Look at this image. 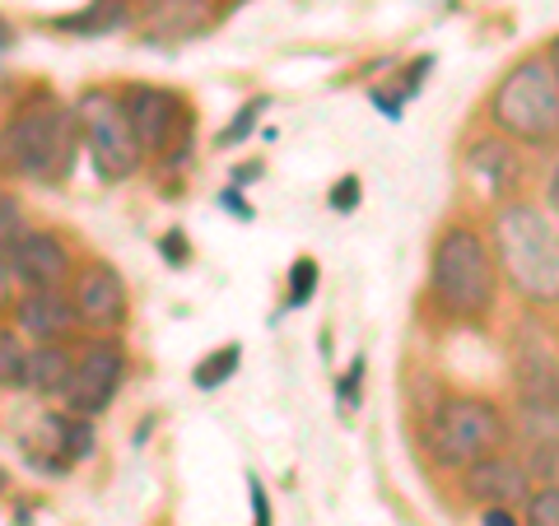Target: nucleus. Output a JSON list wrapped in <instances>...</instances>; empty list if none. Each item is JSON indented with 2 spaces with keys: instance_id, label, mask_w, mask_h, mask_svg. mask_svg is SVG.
<instances>
[{
  "instance_id": "obj_1",
  "label": "nucleus",
  "mask_w": 559,
  "mask_h": 526,
  "mask_svg": "<svg viewBox=\"0 0 559 526\" xmlns=\"http://www.w3.org/2000/svg\"><path fill=\"white\" fill-rule=\"evenodd\" d=\"M429 298L457 322H485L499 298V261L480 229L448 224L429 252Z\"/></svg>"
},
{
  "instance_id": "obj_2",
  "label": "nucleus",
  "mask_w": 559,
  "mask_h": 526,
  "mask_svg": "<svg viewBox=\"0 0 559 526\" xmlns=\"http://www.w3.org/2000/svg\"><path fill=\"white\" fill-rule=\"evenodd\" d=\"M495 261L532 308H559V224L532 201H509L495 215Z\"/></svg>"
},
{
  "instance_id": "obj_3",
  "label": "nucleus",
  "mask_w": 559,
  "mask_h": 526,
  "mask_svg": "<svg viewBox=\"0 0 559 526\" xmlns=\"http://www.w3.org/2000/svg\"><path fill=\"white\" fill-rule=\"evenodd\" d=\"M489 121L499 135L527 150H550L559 140V80L546 57L518 61L489 94Z\"/></svg>"
},
{
  "instance_id": "obj_4",
  "label": "nucleus",
  "mask_w": 559,
  "mask_h": 526,
  "mask_svg": "<svg viewBox=\"0 0 559 526\" xmlns=\"http://www.w3.org/2000/svg\"><path fill=\"white\" fill-rule=\"evenodd\" d=\"M425 447L433 466L466 470L471 462L495 457V452L509 447V419L499 415V406H489L480 396H448L429 415Z\"/></svg>"
},
{
  "instance_id": "obj_5",
  "label": "nucleus",
  "mask_w": 559,
  "mask_h": 526,
  "mask_svg": "<svg viewBox=\"0 0 559 526\" xmlns=\"http://www.w3.org/2000/svg\"><path fill=\"white\" fill-rule=\"evenodd\" d=\"M80 121L66 108H28L0 127V172L10 178H57L70 164Z\"/></svg>"
},
{
  "instance_id": "obj_6",
  "label": "nucleus",
  "mask_w": 559,
  "mask_h": 526,
  "mask_svg": "<svg viewBox=\"0 0 559 526\" xmlns=\"http://www.w3.org/2000/svg\"><path fill=\"white\" fill-rule=\"evenodd\" d=\"M75 121H80L84 150H90L98 178L127 182L140 168V159H145V150H140V140H135V127H131V112H127V98H117L108 89L84 94L80 108H75Z\"/></svg>"
},
{
  "instance_id": "obj_7",
  "label": "nucleus",
  "mask_w": 559,
  "mask_h": 526,
  "mask_svg": "<svg viewBox=\"0 0 559 526\" xmlns=\"http://www.w3.org/2000/svg\"><path fill=\"white\" fill-rule=\"evenodd\" d=\"M121 382H127V355L117 340H94L75 359V373L66 382V406L75 415H103L117 401Z\"/></svg>"
},
{
  "instance_id": "obj_8",
  "label": "nucleus",
  "mask_w": 559,
  "mask_h": 526,
  "mask_svg": "<svg viewBox=\"0 0 559 526\" xmlns=\"http://www.w3.org/2000/svg\"><path fill=\"white\" fill-rule=\"evenodd\" d=\"M70 308H75L80 326L108 336V331H117L131 312L127 279H121L117 266H108V261H90V266H80L75 279H70Z\"/></svg>"
},
{
  "instance_id": "obj_9",
  "label": "nucleus",
  "mask_w": 559,
  "mask_h": 526,
  "mask_svg": "<svg viewBox=\"0 0 559 526\" xmlns=\"http://www.w3.org/2000/svg\"><path fill=\"white\" fill-rule=\"evenodd\" d=\"M5 266L14 275V285H24V289H61L70 279V252L57 234L24 229L5 248Z\"/></svg>"
},
{
  "instance_id": "obj_10",
  "label": "nucleus",
  "mask_w": 559,
  "mask_h": 526,
  "mask_svg": "<svg viewBox=\"0 0 559 526\" xmlns=\"http://www.w3.org/2000/svg\"><path fill=\"white\" fill-rule=\"evenodd\" d=\"M457 485H462V494L480 507H513L518 499H527L532 476H527V466L503 447L495 457H480L466 470H457Z\"/></svg>"
},
{
  "instance_id": "obj_11",
  "label": "nucleus",
  "mask_w": 559,
  "mask_h": 526,
  "mask_svg": "<svg viewBox=\"0 0 559 526\" xmlns=\"http://www.w3.org/2000/svg\"><path fill=\"white\" fill-rule=\"evenodd\" d=\"M127 112H131V127H135V140L145 154H164L173 145V131H178V98L168 89H154V84H135L127 94Z\"/></svg>"
},
{
  "instance_id": "obj_12",
  "label": "nucleus",
  "mask_w": 559,
  "mask_h": 526,
  "mask_svg": "<svg viewBox=\"0 0 559 526\" xmlns=\"http://www.w3.org/2000/svg\"><path fill=\"white\" fill-rule=\"evenodd\" d=\"M14 322H20L24 336L33 340H61L66 331H75V308H70V294L61 289H28L20 298V308H14Z\"/></svg>"
},
{
  "instance_id": "obj_13",
  "label": "nucleus",
  "mask_w": 559,
  "mask_h": 526,
  "mask_svg": "<svg viewBox=\"0 0 559 526\" xmlns=\"http://www.w3.org/2000/svg\"><path fill=\"white\" fill-rule=\"evenodd\" d=\"M75 373V355L61 340H43L24 359V387L38 396H66V382Z\"/></svg>"
},
{
  "instance_id": "obj_14",
  "label": "nucleus",
  "mask_w": 559,
  "mask_h": 526,
  "mask_svg": "<svg viewBox=\"0 0 559 526\" xmlns=\"http://www.w3.org/2000/svg\"><path fill=\"white\" fill-rule=\"evenodd\" d=\"M47 433H51V452H57V462L70 466V462H90L94 457V447H98V429H94V419L90 415H51L47 419Z\"/></svg>"
},
{
  "instance_id": "obj_15",
  "label": "nucleus",
  "mask_w": 559,
  "mask_h": 526,
  "mask_svg": "<svg viewBox=\"0 0 559 526\" xmlns=\"http://www.w3.org/2000/svg\"><path fill=\"white\" fill-rule=\"evenodd\" d=\"M471 168L485 172L489 191H513L518 178H522V164H518V150L509 140H480L476 150H471Z\"/></svg>"
},
{
  "instance_id": "obj_16",
  "label": "nucleus",
  "mask_w": 559,
  "mask_h": 526,
  "mask_svg": "<svg viewBox=\"0 0 559 526\" xmlns=\"http://www.w3.org/2000/svg\"><path fill=\"white\" fill-rule=\"evenodd\" d=\"M238 359H242V349H238V345L215 349L210 359L197 363V387L205 392V387H219V382H229V378H234V368H238Z\"/></svg>"
},
{
  "instance_id": "obj_17",
  "label": "nucleus",
  "mask_w": 559,
  "mask_h": 526,
  "mask_svg": "<svg viewBox=\"0 0 559 526\" xmlns=\"http://www.w3.org/2000/svg\"><path fill=\"white\" fill-rule=\"evenodd\" d=\"M527 526H559V485L527 494Z\"/></svg>"
},
{
  "instance_id": "obj_18",
  "label": "nucleus",
  "mask_w": 559,
  "mask_h": 526,
  "mask_svg": "<svg viewBox=\"0 0 559 526\" xmlns=\"http://www.w3.org/2000/svg\"><path fill=\"white\" fill-rule=\"evenodd\" d=\"M312 289H318V261L299 256V261H294V271H289V303L304 308L308 298H312Z\"/></svg>"
},
{
  "instance_id": "obj_19",
  "label": "nucleus",
  "mask_w": 559,
  "mask_h": 526,
  "mask_svg": "<svg viewBox=\"0 0 559 526\" xmlns=\"http://www.w3.org/2000/svg\"><path fill=\"white\" fill-rule=\"evenodd\" d=\"M24 359H28V349L10 331H0V382H24Z\"/></svg>"
},
{
  "instance_id": "obj_20",
  "label": "nucleus",
  "mask_w": 559,
  "mask_h": 526,
  "mask_svg": "<svg viewBox=\"0 0 559 526\" xmlns=\"http://www.w3.org/2000/svg\"><path fill=\"white\" fill-rule=\"evenodd\" d=\"M121 20V0H98V10H84L75 20H61V28H112Z\"/></svg>"
},
{
  "instance_id": "obj_21",
  "label": "nucleus",
  "mask_w": 559,
  "mask_h": 526,
  "mask_svg": "<svg viewBox=\"0 0 559 526\" xmlns=\"http://www.w3.org/2000/svg\"><path fill=\"white\" fill-rule=\"evenodd\" d=\"M20 224H24V210H20V201H14L10 191H0V252H5L10 242L24 234Z\"/></svg>"
},
{
  "instance_id": "obj_22",
  "label": "nucleus",
  "mask_w": 559,
  "mask_h": 526,
  "mask_svg": "<svg viewBox=\"0 0 559 526\" xmlns=\"http://www.w3.org/2000/svg\"><path fill=\"white\" fill-rule=\"evenodd\" d=\"M261 108H266V98H257V103H252V108H242V112H238V121H234V127H229V131H224V135H219V145H234V140H238V135H248V131L257 127V112H261Z\"/></svg>"
},
{
  "instance_id": "obj_23",
  "label": "nucleus",
  "mask_w": 559,
  "mask_h": 526,
  "mask_svg": "<svg viewBox=\"0 0 559 526\" xmlns=\"http://www.w3.org/2000/svg\"><path fill=\"white\" fill-rule=\"evenodd\" d=\"M349 205H359V182L355 178L336 182V191H331V210H349Z\"/></svg>"
},
{
  "instance_id": "obj_24",
  "label": "nucleus",
  "mask_w": 559,
  "mask_h": 526,
  "mask_svg": "<svg viewBox=\"0 0 559 526\" xmlns=\"http://www.w3.org/2000/svg\"><path fill=\"white\" fill-rule=\"evenodd\" d=\"M480 526H522L513 507H485L480 513Z\"/></svg>"
},
{
  "instance_id": "obj_25",
  "label": "nucleus",
  "mask_w": 559,
  "mask_h": 526,
  "mask_svg": "<svg viewBox=\"0 0 559 526\" xmlns=\"http://www.w3.org/2000/svg\"><path fill=\"white\" fill-rule=\"evenodd\" d=\"M252 513H257V526H271V503H266V489L252 480Z\"/></svg>"
},
{
  "instance_id": "obj_26",
  "label": "nucleus",
  "mask_w": 559,
  "mask_h": 526,
  "mask_svg": "<svg viewBox=\"0 0 559 526\" xmlns=\"http://www.w3.org/2000/svg\"><path fill=\"white\" fill-rule=\"evenodd\" d=\"M546 201H550V210L559 215V164L550 168V178H546Z\"/></svg>"
},
{
  "instance_id": "obj_27",
  "label": "nucleus",
  "mask_w": 559,
  "mask_h": 526,
  "mask_svg": "<svg viewBox=\"0 0 559 526\" xmlns=\"http://www.w3.org/2000/svg\"><path fill=\"white\" fill-rule=\"evenodd\" d=\"M10 285H14V275H10L5 261H0V303H5V298H10Z\"/></svg>"
},
{
  "instance_id": "obj_28",
  "label": "nucleus",
  "mask_w": 559,
  "mask_h": 526,
  "mask_svg": "<svg viewBox=\"0 0 559 526\" xmlns=\"http://www.w3.org/2000/svg\"><path fill=\"white\" fill-rule=\"evenodd\" d=\"M546 61H550V70H555V80H559V38L550 43V51H546Z\"/></svg>"
},
{
  "instance_id": "obj_29",
  "label": "nucleus",
  "mask_w": 559,
  "mask_h": 526,
  "mask_svg": "<svg viewBox=\"0 0 559 526\" xmlns=\"http://www.w3.org/2000/svg\"><path fill=\"white\" fill-rule=\"evenodd\" d=\"M0 485H5V470H0Z\"/></svg>"
}]
</instances>
